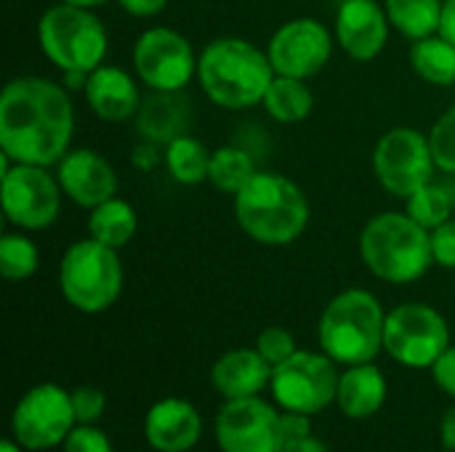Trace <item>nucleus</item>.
Returning <instances> with one entry per match:
<instances>
[{
	"label": "nucleus",
	"instance_id": "3",
	"mask_svg": "<svg viewBox=\"0 0 455 452\" xmlns=\"http://www.w3.org/2000/svg\"><path fill=\"white\" fill-rule=\"evenodd\" d=\"M240 229L261 245H291L309 224V202L299 184L283 173H256L235 194Z\"/></svg>",
	"mask_w": 455,
	"mask_h": 452
},
{
	"label": "nucleus",
	"instance_id": "20",
	"mask_svg": "<svg viewBox=\"0 0 455 452\" xmlns=\"http://www.w3.org/2000/svg\"><path fill=\"white\" fill-rule=\"evenodd\" d=\"M211 381L227 400H248L272 381V365L259 354V349H235L213 365Z\"/></svg>",
	"mask_w": 455,
	"mask_h": 452
},
{
	"label": "nucleus",
	"instance_id": "18",
	"mask_svg": "<svg viewBox=\"0 0 455 452\" xmlns=\"http://www.w3.org/2000/svg\"><path fill=\"white\" fill-rule=\"evenodd\" d=\"M83 91H85L88 107L104 123H123L139 115V107H141L139 88L133 77L120 67H109V64L96 67L85 77Z\"/></svg>",
	"mask_w": 455,
	"mask_h": 452
},
{
	"label": "nucleus",
	"instance_id": "27",
	"mask_svg": "<svg viewBox=\"0 0 455 452\" xmlns=\"http://www.w3.org/2000/svg\"><path fill=\"white\" fill-rule=\"evenodd\" d=\"M211 149L195 139V136H176L173 141H168V149H165V165L171 170V176L179 181V184H200V181H208V168H211Z\"/></svg>",
	"mask_w": 455,
	"mask_h": 452
},
{
	"label": "nucleus",
	"instance_id": "36",
	"mask_svg": "<svg viewBox=\"0 0 455 452\" xmlns=\"http://www.w3.org/2000/svg\"><path fill=\"white\" fill-rule=\"evenodd\" d=\"M432 373H435L437 386L455 400V346H448L440 354V360L432 365Z\"/></svg>",
	"mask_w": 455,
	"mask_h": 452
},
{
	"label": "nucleus",
	"instance_id": "26",
	"mask_svg": "<svg viewBox=\"0 0 455 452\" xmlns=\"http://www.w3.org/2000/svg\"><path fill=\"white\" fill-rule=\"evenodd\" d=\"M411 64L416 75L432 85H453L455 83V45L440 32L424 40H413Z\"/></svg>",
	"mask_w": 455,
	"mask_h": 452
},
{
	"label": "nucleus",
	"instance_id": "31",
	"mask_svg": "<svg viewBox=\"0 0 455 452\" xmlns=\"http://www.w3.org/2000/svg\"><path fill=\"white\" fill-rule=\"evenodd\" d=\"M429 144L440 170L455 173V107L448 109L429 131Z\"/></svg>",
	"mask_w": 455,
	"mask_h": 452
},
{
	"label": "nucleus",
	"instance_id": "11",
	"mask_svg": "<svg viewBox=\"0 0 455 452\" xmlns=\"http://www.w3.org/2000/svg\"><path fill=\"white\" fill-rule=\"evenodd\" d=\"M339 373L331 357L296 352L291 360L272 368V394L280 408L312 416L331 402H336L339 392Z\"/></svg>",
	"mask_w": 455,
	"mask_h": 452
},
{
	"label": "nucleus",
	"instance_id": "2",
	"mask_svg": "<svg viewBox=\"0 0 455 452\" xmlns=\"http://www.w3.org/2000/svg\"><path fill=\"white\" fill-rule=\"evenodd\" d=\"M197 80L203 93L224 109H248L264 101L275 80L267 51L243 37H219L208 43L197 59Z\"/></svg>",
	"mask_w": 455,
	"mask_h": 452
},
{
	"label": "nucleus",
	"instance_id": "19",
	"mask_svg": "<svg viewBox=\"0 0 455 452\" xmlns=\"http://www.w3.org/2000/svg\"><path fill=\"white\" fill-rule=\"evenodd\" d=\"M144 434L155 450L187 452L197 445L203 434V421H200V413L189 402L163 400L147 413Z\"/></svg>",
	"mask_w": 455,
	"mask_h": 452
},
{
	"label": "nucleus",
	"instance_id": "9",
	"mask_svg": "<svg viewBox=\"0 0 455 452\" xmlns=\"http://www.w3.org/2000/svg\"><path fill=\"white\" fill-rule=\"evenodd\" d=\"M435 168L437 163L432 144L416 128H392L379 139L373 149V173L379 184L403 200L429 184Z\"/></svg>",
	"mask_w": 455,
	"mask_h": 452
},
{
	"label": "nucleus",
	"instance_id": "4",
	"mask_svg": "<svg viewBox=\"0 0 455 452\" xmlns=\"http://www.w3.org/2000/svg\"><path fill=\"white\" fill-rule=\"evenodd\" d=\"M360 256L376 277L408 285L421 280L435 264L432 232L408 213H379L360 234Z\"/></svg>",
	"mask_w": 455,
	"mask_h": 452
},
{
	"label": "nucleus",
	"instance_id": "16",
	"mask_svg": "<svg viewBox=\"0 0 455 452\" xmlns=\"http://www.w3.org/2000/svg\"><path fill=\"white\" fill-rule=\"evenodd\" d=\"M56 178L64 189V194L80 205L93 210L96 205L107 202L117 192V173L93 149H69L56 168Z\"/></svg>",
	"mask_w": 455,
	"mask_h": 452
},
{
	"label": "nucleus",
	"instance_id": "32",
	"mask_svg": "<svg viewBox=\"0 0 455 452\" xmlns=\"http://www.w3.org/2000/svg\"><path fill=\"white\" fill-rule=\"evenodd\" d=\"M256 349H259V354H261L272 368H277L280 362L291 360V357L299 352L293 336H291L285 328H267V330L259 336Z\"/></svg>",
	"mask_w": 455,
	"mask_h": 452
},
{
	"label": "nucleus",
	"instance_id": "33",
	"mask_svg": "<svg viewBox=\"0 0 455 452\" xmlns=\"http://www.w3.org/2000/svg\"><path fill=\"white\" fill-rule=\"evenodd\" d=\"M107 408V400L99 389L93 386H80L72 392V410H75V421L77 424H93L101 418Z\"/></svg>",
	"mask_w": 455,
	"mask_h": 452
},
{
	"label": "nucleus",
	"instance_id": "1",
	"mask_svg": "<svg viewBox=\"0 0 455 452\" xmlns=\"http://www.w3.org/2000/svg\"><path fill=\"white\" fill-rule=\"evenodd\" d=\"M75 112L64 85L45 77H16L0 96V149L13 163L59 165L69 152Z\"/></svg>",
	"mask_w": 455,
	"mask_h": 452
},
{
	"label": "nucleus",
	"instance_id": "7",
	"mask_svg": "<svg viewBox=\"0 0 455 452\" xmlns=\"http://www.w3.org/2000/svg\"><path fill=\"white\" fill-rule=\"evenodd\" d=\"M59 288L64 298L85 314L109 309L123 290L117 250L93 237L75 242L59 264Z\"/></svg>",
	"mask_w": 455,
	"mask_h": 452
},
{
	"label": "nucleus",
	"instance_id": "13",
	"mask_svg": "<svg viewBox=\"0 0 455 452\" xmlns=\"http://www.w3.org/2000/svg\"><path fill=\"white\" fill-rule=\"evenodd\" d=\"M133 67L144 85L165 93H179L197 77V56L189 40L168 27H152L136 40Z\"/></svg>",
	"mask_w": 455,
	"mask_h": 452
},
{
	"label": "nucleus",
	"instance_id": "12",
	"mask_svg": "<svg viewBox=\"0 0 455 452\" xmlns=\"http://www.w3.org/2000/svg\"><path fill=\"white\" fill-rule=\"evenodd\" d=\"M72 394L59 389L56 384H40L29 389L11 418L13 440L24 450H48L69 437L75 429Z\"/></svg>",
	"mask_w": 455,
	"mask_h": 452
},
{
	"label": "nucleus",
	"instance_id": "17",
	"mask_svg": "<svg viewBox=\"0 0 455 452\" xmlns=\"http://www.w3.org/2000/svg\"><path fill=\"white\" fill-rule=\"evenodd\" d=\"M389 27L387 8L376 0H344L336 16V37L357 61H371L387 48Z\"/></svg>",
	"mask_w": 455,
	"mask_h": 452
},
{
	"label": "nucleus",
	"instance_id": "39",
	"mask_svg": "<svg viewBox=\"0 0 455 452\" xmlns=\"http://www.w3.org/2000/svg\"><path fill=\"white\" fill-rule=\"evenodd\" d=\"M440 35L448 37L455 45V0H445L443 8V24H440Z\"/></svg>",
	"mask_w": 455,
	"mask_h": 452
},
{
	"label": "nucleus",
	"instance_id": "15",
	"mask_svg": "<svg viewBox=\"0 0 455 452\" xmlns=\"http://www.w3.org/2000/svg\"><path fill=\"white\" fill-rule=\"evenodd\" d=\"M224 452H280V416L261 400H227L216 421Z\"/></svg>",
	"mask_w": 455,
	"mask_h": 452
},
{
	"label": "nucleus",
	"instance_id": "43",
	"mask_svg": "<svg viewBox=\"0 0 455 452\" xmlns=\"http://www.w3.org/2000/svg\"><path fill=\"white\" fill-rule=\"evenodd\" d=\"M0 452H21V445H19V442L13 445L11 440H5V442L0 445Z\"/></svg>",
	"mask_w": 455,
	"mask_h": 452
},
{
	"label": "nucleus",
	"instance_id": "8",
	"mask_svg": "<svg viewBox=\"0 0 455 452\" xmlns=\"http://www.w3.org/2000/svg\"><path fill=\"white\" fill-rule=\"evenodd\" d=\"M451 346L443 314L427 304H403L387 314L384 349L405 368H432Z\"/></svg>",
	"mask_w": 455,
	"mask_h": 452
},
{
	"label": "nucleus",
	"instance_id": "21",
	"mask_svg": "<svg viewBox=\"0 0 455 452\" xmlns=\"http://www.w3.org/2000/svg\"><path fill=\"white\" fill-rule=\"evenodd\" d=\"M384 400H387V381L381 370L371 362L349 365V370L339 378L336 402L341 413H347L355 421H363L379 413Z\"/></svg>",
	"mask_w": 455,
	"mask_h": 452
},
{
	"label": "nucleus",
	"instance_id": "30",
	"mask_svg": "<svg viewBox=\"0 0 455 452\" xmlns=\"http://www.w3.org/2000/svg\"><path fill=\"white\" fill-rule=\"evenodd\" d=\"M37 264H40V253L29 237L16 232L0 237V272L5 280L21 282L37 272Z\"/></svg>",
	"mask_w": 455,
	"mask_h": 452
},
{
	"label": "nucleus",
	"instance_id": "38",
	"mask_svg": "<svg viewBox=\"0 0 455 452\" xmlns=\"http://www.w3.org/2000/svg\"><path fill=\"white\" fill-rule=\"evenodd\" d=\"M123 11H128L131 16H139V19H149V16H157L168 0H117Z\"/></svg>",
	"mask_w": 455,
	"mask_h": 452
},
{
	"label": "nucleus",
	"instance_id": "28",
	"mask_svg": "<svg viewBox=\"0 0 455 452\" xmlns=\"http://www.w3.org/2000/svg\"><path fill=\"white\" fill-rule=\"evenodd\" d=\"M259 170L253 168L251 155H245L237 147H219L211 155V168H208V181L227 194H237Z\"/></svg>",
	"mask_w": 455,
	"mask_h": 452
},
{
	"label": "nucleus",
	"instance_id": "5",
	"mask_svg": "<svg viewBox=\"0 0 455 452\" xmlns=\"http://www.w3.org/2000/svg\"><path fill=\"white\" fill-rule=\"evenodd\" d=\"M384 309L368 290L339 293L320 320V346L341 365L371 362L384 346Z\"/></svg>",
	"mask_w": 455,
	"mask_h": 452
},
{
	"label": "nucleus",
	"instance_id": "14",
	"mask_svg": "<svg viewBox=\"0 0 455 452\" xmlns=\"http://www.w3.org/2000/svg\"><path fill=\"white\" fill-rule=\"evenodd\" d=\"M333 53L331 32L309 16L285 21L267 45V56L272 61L275 75L309 80L325 69Z\"/></svg>",
	"mask_w": 455,
	"mask_h": 452
},
{
	"label": "nucleus",
	"instance_id": "6",
	"mask_svg": "<svg viewBox=\"0 0 455 452\" xmlns=\"http://www.w3.org/2000/svg\"><path fill=\"white\" fill-rule=\"evenodd\" d=\"M37 43L64 75H91L104 64L107 29L91 8L59 3L37 21Z\"/></svg>",
	"mask_w": 455,
	"mask_h": 452
},
{
	"label": "nucleus",
	"instance_id": "34",
	"mask_svg": "<svg viewBox=\"0 0 455 452\" xmlns=\"http://www.w3.org/2000/svg\"><path fill=\"white\" fill-rule=\"evenodd\" d=\"M64 452H112L104 432L93 429L91 424H80L64 440Z\"/></svg>",
	"mask_w": 455,
	"mask_h": 452
},
{
	"label": "nucleus",
	"instance_id": "41",
	"mask_svg": "<svg viewBox=\"0 0 455 452\" xmlns=\"http://www.w3.org/2000/svg\"><path fill=\"white\" fill-rule=\"evenodd\" d=\"M443 448L455 450V408L443 416Z\"/></svg>",
	"mask_w": 455,
	"mask_h": 452
},
{
	"label": "nucleus",
	"instance_id": "29",
	"mask_svg": "<svg viewBox=\"0 0 455 452\" xmlns=\"http://www.w3.org/2000/svg\"><path fill=\"white\" fill-rule=\"evenodd\" d=\"M405 213L413 221H419L424 229L432 232L440 224H445L448 218H453V202H451V194L443 186L429 181L405 200Z\"/></svg>",
	"mask_w": 455,
	"mask_h": 452
},
{
	"label": "nucleus",
	"instance_id": "35",
	"mask_svg": "<svg viewBox=\"0 0 455 452\" xmlns=\"http://www.w3.org/2000/svg\"><path fill=\"white\" fill-rule=\"evenodd\" d=\"M432 256L435 264L455 269V218H448L437 229H432Z\"/></svg>",
	"mask_w": 455,
	"mask_h": 452
},
{
	"label": "nucleus",
	"instance_id": "10",
	"mask_svg": "<svg viewBox=\"0 0 455 452\" xmlns=\"http://www.w3.org/2000/svg\"><path fill=\"white\" fill-rule=\"evenodd\" d=\"M61 184L43 165L13 163L0 176V200L5 218L27 232L51 226L61 210Z\"/></svg>",
	"mask_w": 455,
	"mask_h": 452
},
{
	"label": "nucleus",
	"instance_id": "40",
	"mask_svg": "<svg viewBox=\"0 0 455 452\" xmlns=\"http://www.w3.org/2000/svg\"><path fill=\"white\" fill-rule=\"evenodd\" d=\"M280 452H328L323 442L312 440V437H304V440H293V442H285Z\"/></svg>",
	"mask_w": 455,
	"mask_h": 452
},
{
	"label": "nucleus",
	"instance_id": "22",
	"mask_svg": "<svg viewBox=\"0 0 455 452\" xmlns=\"http://www.w3.org/2000/svg\"><path fill=\"white\" fill-rule=\"evenodd\" d=\"M139 128L152 141H173L187 128V107L176 93L155 91L139 107Z\"/></svg>",
	"mask_w": 455,
	"mask_h": 452
},
{
	"label": "nucleus",
	"instance_id": "42",
	"mask_svg": "<svg viewBox=\"0 0 455 452\" xmlns=\"http://www.w3.org/2000/svg\"><path fill=\"white\" fill-rule=\"evenodd\" d=\"M61 3H69V5H80V8H96V5H104L107 0H61Z\"/></svg>",
	"mask_w": 455,
	"mask_h": 452
},
{
	"label": "nucleus",
	"instance_id": "24",
	"mask_svg": "<svg viewBox=\"0 0 455 452\" xmlns=\"http://www.w3.org/2000/svg\"><path fill=\"white\" fill-rule=\"evenodd\" d=\"M261 104L272 120L291 125V123H301L304 117H309V112L315 107V96H312L307 80L275 75Z\"/></svg>",
	"mask_w": 455,
	"mask_h": 452
},
{
	"label": "nucleus",
	"instance_id": "37",
	"mask_svg": "<svg viewBox=\"0 0 455 452\" xmlns=\"http://www.w3.org/2000/svg\"><path fill=\"white\" fill-rule=\"evenodd\" d=\"M280 437H283V445L285 442H293V440H304V437H312V426H309V418L304 413H283L280 416Z\"/></svg>",
	"mask_w": 455,
	"mask_h": 452
},
{
	"label": "nucleus",
	"instance_id": "25",
	"mask_svg": "<svg viewBox=\"0 0 455 452\" xmlns=\"http://www.w3.org/2000/svg\"><path fill=\"white\" fill-rule=\"evenodd\" d=\"M136 226H139V221H136L133 205H128L120 197H112V200L96 205L88 218V234L115 250L133 240Z\"/></svg>",
	"mask_w": 455,
	"mask_h": 452
},
{
	"label": "nucleus",
	"instance_id": "23",
	"mask_svg": "<svg viewBox=\"0 0 455 452\" xmlns=\"http://www.w3.org/2000/svg\"><path fill=\"white\" fill-rule=\"evenodd\" d=\"M384 8L400 35L424 40L440 32L445 0H384Z\"/></svg>",
	"mask_w": 455,
	"mask_h": 452
}]
</instances>
